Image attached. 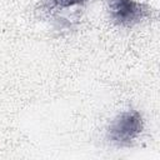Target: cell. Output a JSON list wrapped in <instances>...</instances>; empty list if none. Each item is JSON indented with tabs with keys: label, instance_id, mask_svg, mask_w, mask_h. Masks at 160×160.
<instances>
[{
	"label": "cell",
	"instance_id": "6da1fadb",
	"mask_svg": "<svg viewBox=\"0 0 160 160\" xmlns=\"http://www.w3.org/2000/svg\"><path fill=\"white\" fill-rule=\"evenodd\" d=\"M144 120L138 110H126L114 118L106 130L108 140L116 146L131 145L142 132Z\"/></svg>",
	"mask_w": 160,
	"mask_h": 160
},
{
	"label": "cell",
	"instance_id": "3957f363",
	"mask_svg": "<svg viewBox=\"0 0 160 160\" xmlns=\"http://www.w3.org/2000/svg\"><path fill=\"white\" fill-rule=\"evenodd\" d=\"M89 0H50L51 8H58V9H69L72 6H79Z\"/></svg>",
	"mask_w": 160,
	"mask_h": 160
},
{
	"label": "cell",
	"instance_id": "7a4b0ae2",
	"mask_svg": "<svg viewBox=\"0 0 160 160\" xmlns=\"http://www.w3.org/2000/svg\"><path fill=\"white\" fill-rule=\"evenodd\" d=\"M108 12L114 24L122 28H131L144 20L149 9L136 0H106Z\"/></svg>",
	"mask_w": 160,
	"mask_h": 160
}]
</instances>
